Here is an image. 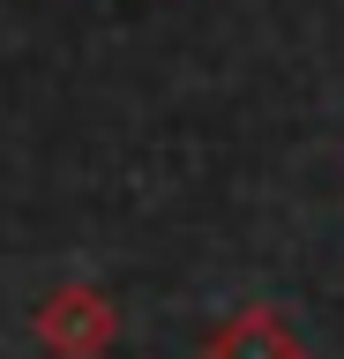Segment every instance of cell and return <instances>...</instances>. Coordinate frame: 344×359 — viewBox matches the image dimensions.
<instances>
[]
</instances>
